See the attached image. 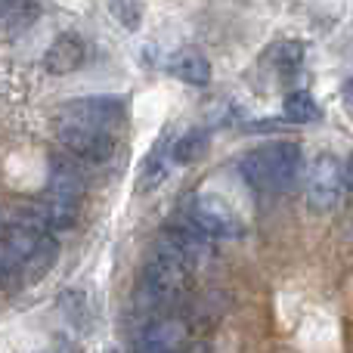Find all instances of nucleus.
I'll use <instances>...</instances> for the list:
<instances>
[{
	"instance_id": "nucleus-3",
	"label": "nucleus",
	"mask_w": 353,
	"mask_h": 353,
	"mask_svg": "<svg viewBox=\"0 0 353 353\" xmlns=\"http://www.w3.org/2000/svg\"><path fill=\"white\" fill-rule=\"evenodd\" d=\"M84 199V174L74 161L53 159L47 176V199L37 201L43 214V223L50 230H68L78 220V208Z\"/></svg>"
},
{
	"instance_id": "nucleus-9",
	"label": "nucleus",
	"mask_w": 353,
	"mask_h": 353,
	"mask_svg": "<svg viewBox=\"0 0 353 353\" xmlns=\"http://www.w3.org/2000/svg\"><path fill=\"white\" fill-rule=\"evenodd\" d=\"M84 59H87L84 37L65 31V34H59L47 47V53H43V68H47L50 74H72L84 65Z\"/></svg>"
},
{
	"instance_id": "nucleus-18",
	"label": "nucleus",
	"mask_w": 353,
	"mask_h": 353,
	"mask_svg": "<svg viewBox=\"0 0 353 353\" xmlns=\"http://www.w3.org/2000/svg\"><path fill=\"white\" fill-rule=\"evenodd\" d=\"M12 282H19V263L12 251L6 248V242L0 239V285H12Z\"/></svg>"
},
{
	"instance_id": "nucleus-16",
	"label": "nucleus",
	"mask_w": 353,
	"mask_h": 353,
	"mask_svg": "<svg viewBox=\"0 0 353 353\" xmlns=\"http://www.w3.org/2000/svg\"><path fill=\"white\" fill-rule=\"evenodd\" d=\"M59 310L65 313V319L72 325H78V329H84L87 325V319H90V310H87V298L81 292H62V298H59Z\"/></svg>"
},
{
	"instance_id": "nucleus-7",
	"label": "nucleus",
	"mask_w": 353,
	"mask_h": 353,
	"mask_svg": "<svg viewBox=\"0 0 353 353\" xmlns=\"http://www.w3.org/2000/svg\"><path fill=\"white\" fill-rule=\"evenodd\" d=\"M56 137L59 143L81 161H105L115 152V134H105V130H93V128H78V124H65L56 121Z\"/></svg>"
},
{
	"instance_id": "nucleus-15",
	"label": "nucleus",
	"mask_w": 353,
	"mask_h": 353,
	"mask_svg": "<svg viewBox=\"0 0 353 353\" xmlns=\"http://www.w3.org/2000/svg\"><path fill=\"white\" fill-rule=\"evenodd\" d=\"M267 59L273 62L279 72H288L292 74L294 68L301 65V59H304V43L301 41H282V43H273L267 53Z\"/></svg>"
},
{
	"instance_id": "nucleus-1",
	"label": "nucleus",
	"mask_w": 353,
	"mask_h": 353,
	"mask_svg": "<svg viewBox=\"0 0 353 353\" xmlns=\"http://www.w3.org/2000/svg\"><path fill=\"white\" fill-rule=\"evenodd\" d=\"M189 270H192V257L165 232L143 267L137 304L143 310H165V307L176 304L189 285Z\"/></svg>"
},
{
	"instance_id": "nucleus-8",
	"label": "nucleus",
	"mask_w": 353,
	"mask_h": 353,
	"mask_svg": "<svg viewBox=\"0 0 353 353\" xmlns=\"http://www.w3.org/2000/svg\"><path fill=\"white\" fill-rule=\"evenodd\" d=\"M186 344V325L176 319H152L140 329L134 353H180Z\"/></svg>"
},
{
	"instance_id": "nucleus-17",
	"label": "nucleus",
	"mask_w": 353,
	"mask_h": 353,
	"mask_svg": "<svg viewBox=\"0 0 353 353\" xmlns=\"http://www.w3.org/2000/svg\"><path fill=\"white\" fill-rule=\"evenodd\" d=\"M109 12L124 25L128 31H140L143 25V6L140 3H112Z\"/></svg>"
},
{
	"instance_id": "nucleus-22",
	"label": "nucleus",
	"mask_w": 353,
	"mask_h": 353,
	"mask_svg": "<svg viewBox=\"0 0 353 353\" xmlns=\"http://www.w3.org/2000/svg\"><path fill=\"white\" fill-rule=\"evenodd\" d=\"M109 353H115V350H109Z\"/></svg>"
},
{
	"instance_id": "nucleus-20",
	"label": "nucleus",
	"mask_w": 353,
	"mask_h": 353,
	"mask_svg": "<svg viewBox=\"0 0 353 353\" xmlns=\"http://www.w3.org/2000/svg\"><path fill=\"white\" fill-rule=\"evenodd\" d=\"M344 189L353 192V155L347 159V165H344Z\"/></svg>"
},
{
	"instance_id": "nucleus-12",
	"label": "nucleus",
	"mask_w": 353,
	"mask_h": 353,
	"mask_svg": "<svg viewBox=\"0 0 353 353\" xmlns=\"http://www.w3.org/2000/svg\"><path fill=\"white\" fill-rule=\"evenodd\" d=\"M56 257H59V245H56L53 236H43L41 242L34 245V251H31L28 257H25L22 263H19V282H37L43 279V276L53 270Z\"/></svg>"
},
{
	"instance_id": "nucleus-21",
	"label": "nucleus",
	"mask_w": 353,
	"mask_h": 353,
	"mask_svg": "<svg viewBox=\"0 0 353 353\" xmlns=\"http://www.w3.org/2000/svg\"><path fill=\"white\" fill-rule=\"evenodd\" d=\"M3 230H6V220H3V211H0V236H3Z\"/></svg>"
},
{
	"instance_id": "nucleus-14",
	"label": "nucleus",
	"mask_w": 353,
	"mask_h": 353,
	"mask_svg": "<svg viewBox=\"0 0 353 353\" xmlns=\"http://www.w3.org/2000/svg\"><path fill=\"white\" fill-rule=\"evenodd\" d=\"M282 115H285L292 124H313L323 118V109H319V103L313 99V93L292 90L285 99H282Z\"/></svg>"
},
{
	"instance_id": "nucleus-6",
	"label": "nucleus",
	"mask_w": 353,
	"mask_h": 353,
	"mask_svg": "<svg viewBox=\"0 0 353 353\" xmlns=\"http://www.w3.org/2000/svg\"><path fill=\"white\" fill-rule=\"evenodd\" d=\"M124 118V99L118 97H87V99H74L65 109L59 112V121L65 124H78V128H93V130H105L115 134V128Z\"/></svg>"
},
{
	"instance_id": "nucleus-11",
	"label": "nucleus",
	"mask_w": 353,
	"mask_h": 353,
	"mask_svg": "<svg viewBox=\"0 0 353 353\" xmlns=\"http://www.w3.org/2000/svg\"><path fill=\"white\" fill-rule=\"evenodd\" d=\"M168 72H171L176 81H183V84L205 87L208 81H211V62H208L199 50L186 47V50H176L171 59H168Z\"/></svg>"
},
{
	"instance_id": "nucleus-19",
	"label": "nucleus",
	"mask_w": 353,
	"mask_h": 353,
	"mask_svg": "<svg viewBox=\"0 0 353 353\" xmlns=\"http://www.w3.org/2000/svg\"><path fill=\"white\" fill-rule=\"evenodd\" d=\"M341 99H344V105L353 112V78L344 81V87H341Z\"/></svg>"
},
{
	"instance_id": "nucleus-10",
	"label": "nucleus",
	"mask_w": 353,
	"mask_h": 353,
	"mask_svg": "<svg viewBox=\"0 0 353 353\" xmlns=\"http://www.w3.org/2000/svg\"><path fill=\"white\" fill-rule=\"evenodd\" d=\"M168 161H171V143L168 137H159L155 146L146 152V159L140 161V171H137V192L149 195L168 180Z\"/></svg>"
},
{
	"instance_id": "nucleus-4",
	"label": "nucleus",
	"mask_w": 353,
	"mask_h": 353,
	"mask_svg": "<svg viewBox=\"0 0 353 353\" xmlns=\"http://www.w3.org/2000/svg\"><path fill=\"white\" fill-rule=\"evenodd\" d=\"M186 220L205 239H239L242 217L217 192H195L186 205Z\"/></svg>"
},
{
	"instance_id": "nucleus-5",
	"label": "nucleus",
	"mask_w": 353,
	"mask_h": 353,
	"mask_svg": "<svg viewBox=\"0 0 353 353\" xmlns=\"http://www.w3.org/2000/svg\"><path fill=\"white\" fill-rule=\"evenodd\" d=\"M307 208L316 214H329L338 208L344 192V165L335 155L323 152L313 159L310 171H307Z\"/></svg>"
},
{
	"instance_id": "nucleus-13",
	"label": "nucleus",
	"mask_w": 353,
	"mask_h": 353,
	"mask_svg": "<svg viewBox=\"0 0 353 353\" xmlns=\"http://www.w3.org/2000/svg\"><path fill=\"white\" fill-rule=\"evenodd\" d=\"M208 143H211V137H208L205 128L186 130L171 143V161L174 165H195V161H201L208 155Z\"/></svg>"
},
{
	"instance_id": "nucleus-2",
	"label": "nucleus",
	"mask_w": 353,
	"mask_h": 353,
	"mask_svg": "<svg viewBox=\"0 0 353 353\" xmlns=\"http://www.w3.org/2000/svg\"><path fill=\"white\" fill-rule=\"evenodd\" d=\"M301 168H304V155L298 143H267V146L251 149L239 171L261 192H282L298 180Z\"/></svg>"
}]
</instances>
